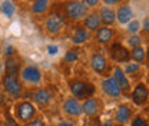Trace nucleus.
I'll return each mask as SVG.
<instances>
[{
  "mask_svg": "<svg viewBox=\"0 0 149 126\" xmlns=\"http://www.w3.org/2000/svg\"><path fill=\"white\" fill-rule=\"evenodd\" d=\"M12 113H13V118L16 119V122L22 123V125L32 120L33 118H36L39 115L37 106L32 100H27V99L16 100L12 106Z\"/></svg>",
  "mask_w": 149,
  "mask_h": 126,
  "instance_id": "obj_4",
  "label": "nucleus"
},
{
  "mask_svg": "<svg viewBox=\"0 0 149 126\" xmlns=\"http://www.w3.org/2000/svg\"><path fill=\"white\" fill-rule=\"evenodd\" d=\"M115 36H116V30H115L113 27L100 26V27L93 33V40H95L97 45L108 46V45H111L112 42L115 40Z\"/></svg>",
  "mask_w": 149,
  "mask_h": 126,
  "instance_id": "obj_14",
  "label": "nucleus"
},
{
  "mask_svg": "<svg viewBox=\"0 0 149 126\" xmlns=\"http://www.w3.org/2000/svg\"><path fill=\"white\" fill-rule=\"evenodd\" d=\"M79 56H80V49H79V46H74V47L69 49V50L65 53L63 60H65V63L72 65V63H76V62L79 60Z\"/></svg>",
  "mask_w": 149,
  "mask_h": 126,
  "instance_id": "obj_26",
  "label": "nucleus"
},
{
  "mask_svg": "<svg viewBox=\"0 0 149 126\" xmlns=\"http://www.w3.org/2000/svg\"><path fill=\"white\" fill-rule=\"evenodd\" d=\"M115 126H125V125H118V123H116V125H115Z\"/></svg>",
  "mask_w": 149,
  "mask_h": 126,
  "instance_id": "obj_38",
  "label": "nucleus"
},
{
  "mask_svg": "<svg viewBox=\"0 0 149 126\" xmlns=\"http://www.w3.org/2000/svg\"><path fill=\"white\" fill-rule=\"evenodd\" d=\"M30 97H32V102L39 106V108H47L52 102H53V92L49 89V88H42L39 86L30 93Z\"/></svg>",
  "mask_w": 149,
  "mask_h": 126,
  "instance_id": "obj_11",
  "label": "nucleus"
},
{
  "mask_svg": "<svg viewBox=\"0 0 149 126\" xmlns=\"http://www.w3.org/2000/svg\"><path fill=\"white\" fill-rule=\"evenodd\" d=\"M82 1H83L91 10H92V9H97V7L100 6V3H102L100 0H82Z\"/></svg>",
  "mask_w": 149,
  "mask_h": 126,
  "instance_id": "obj_32",
  "label": "nucleus"
},
{
  "mask_svg": "<svg viewBox=\"0 0 149 126\" xmlns=\"http://www.w3.org/2000/svg\"><path fill=\"white\" fill-rule=\"evenodd\" d=\"M82 26L88 30V32H91V33H95L100 26H102V23H100V17H99V15H97V10H89V13L85 16V17L82 19Z\"/></svg>",
  "mask_w": 149,
  "mask_h": 126,
  "instance_id": "obj_19",
  "label": "nucleus"
},
{
  "mask_svg": "<svg viewBox=\"0 0 149 126\" xmlns=\"http://www.w3.org/2000/svg\"><path fill=\"white\" fill-rule=\"evenodd\" d=\"M100 88H102V92L106 96H109L111 99H119L122 96V90L118 86V83L113 80L112 76H108V77H103L102 79Z\"/></svg>",
  "mask_w": 149,
  "mask_h": 126,
  "instance_id": "obj_18",
  "label": "nucleus"
},
{
  "mask_svg": "<svg viewBox=\"0 0 149 126\" xmlns=\"http://www.w3.org/2000/svg\"><path fill=\"white\" fill-rule=\"evenodd\" d=\"M126 32L129 35H136L141 32V22L138 19H132L129 23L126 24Z\"/></svg>",
  "mask_w": 149,
  "mask_h": 126,
  "instance_id": "obj_28",
  "label": "nucleus"
},
{
  "mask_svg": "<svg viewBox=\"0 0 149 126\" xmlns=\"http://www.w3.org/2000/svg\"><path fill=\"white\" fill-rule=\"evenodd\" d=\"M69 24L70 23L57 10V7H52L49 13L43 17L42 29L49 37H59L69 29Z\"/></svg>",
  "mask_w": 149,
  "mask_h": 126,
  "instance_id": "obj_1",
  "label": "nucleus"
},
{
  "mask_svg": "<svg viewBox=\"0 0 149 126\" xmlns=\"http://www.w3.org/2000/svg\"><path fill=\"white\" fill-rule=\"evenodd\" d=\"M49 126H57V125H49Z\"/></svg>",
  "mask_w": 149,
  "mask_h": 126,
  "instance_id": "obj_39",
  "label": "nucleus"
},
{
  "mask_svg": "<svg viewBox=\"0 0 149 126\" xmlns=\"http://www.w3.org/2000/svg\"><path fill=\"white\" fill-rule=\"evenodd\" d=\"M1 89L4 92V95H7L10 99L19 100L20 97H23L24 85L22 83L19 73L3 72V74H1Z\"/></svg>",
  "mask_w": 149,
  "mask_h": 126,
  "instance_id": "obj_3",
  "label": "nucleus"
},
{
  "mask_svg": "<svg viewBox=\"0 0 149 126\" xmlns=\"http://www.w3.org/2000/svg\"><path fill=\"white\" fill-rule=\"evenodd\" d=\"M89 65L92 68V70L96 74L102 76V77H108L111 76L112 72V65L109 63L108 57L102 52L96 50V52H92L91 53V57H89Z\"/></svg>",
  "mask_w": 149,
  "mask_h": 126,
  "instance_id": "obj_7",
  "label": "nucleus"
},
{
  "mask_svg": "<svg viewBox=\"0 0 149 126\" xmlns=\"http://www.w3.org/2000/svg\"><path fill=\"white\" fill-rule=\"evenodd\" d=\"M103 3V6H109V7H113V6H119L122 3H126L128 0H100Z\"/></svg>",
  "mask_w": 149,
  "mask_h": 126,
  "instance_id": "obj_31",
  "label": "nucleus"
},
{
  "mask_svg": "<svg viewBox=\"0 0 149 126\" xmlns=\"http://www.w3.org/2000/svg\"><path fill=\"white\" fill-rule=\"evenodd\" d=\"M57 50H59V47H57L56 45H49V46H47V53L49 54H56Z\"/></svg>",
  "mask_w": 149,
  "mask_h": 126,
  "instance_id": "obj_36",
  "label": "nucleus"
},
{
  "mask_svg": "<svg viewBox=\"0 0 149 126\" xmlns=\"http://www.w3.org/2000/svg\"><path fill=\"white\" fill-rule=\"evenodd\" d=\"M57 126H74V123L72 120H60L57 123Z\"/></svg>",
  "mask_w": 149,
  "mask_h": 126,
  "instance_id": "obj_37",
  "label": "nucleus"
},
{
  "mask_svg": "<svg viewBox=\"0 0 149 126\" xmlns=\"http://www.w3.org/2000/svg\"><path fill=\"white\" fill-rule=\"evenodd\" d=\"M0 116H1V113H0Z\"/></svg>",
  "mask_w": 149,
  "mask_h": 126,
  "instance_id": "obj_41",
  "label": "nucleus"
},
{
  "mask_svg": "<svg viewBox=\"0 0 149 126\" xmlns=\"http://www.w3.org/2000/svg\"><path fill=\"white\" fill-rule=\"evenodd\" d=\"M68 86H69V90H70V95L74 99H77L79 102H82V100H85L91 96H95V92H96V86L91 80L80 79V77L69 79Z\"/></svg>",
  "mask_w": 149,
  "mask_h": 126,
  "instance_id": "obj_5",
  "label": "nucleus"
},
{
  "mask_svg": "<svg viewBox=\"0 0 149 126\" xmlns=\"http://www.w3.org/2000/svg\"><path fill=\"white\" fill-rule=\"evenodd\" d=\"M129 122H130V126H149L148 119L145 116H142V115L132 116V119H130Z\"/></svg>",
  "mask_w": 149,
  "mask_h": 126,
  "instance_id": "obj_29",
  "label": "nucleus"
},
{
  "mask_svg": "<svg viewBox=\"0 0 149 126\" xmlns=\"http://www.w3.org/2000/svg\"><path fill=\"white\" fill-rule=\"evenodd\" d=\"M130 99H132V103L138 108H143L148 105L149 100V90H148V85L143 83V82H139L133 86V89L130 90L129 93Z\"/></svg>",
  "mask_w": 149,
  "mask_h": 126,
  "instance_id": "obj_10",
  "label": "nucleus"
},
{
  "mask_svg": "<svg viewBox=\"0 0 149 126\" xmlns=\"http://www.w3.org/2000/svg\"><path fill=\"white\" fill-rule=\"evenodd\" d=\"M22 126H46V120H45V118H43V116L37 115L36 118H33L32 120H29V122L23 123Z\"/></svg>",
  "mask_w": 149,
  "mask_h": 126,
  "instance_id": "obj_30",
  "label": "nucleus"
},
{
  "mask_svg": "<svg viewBox=\"0 0 149 126\" xmlns=\"http://www.w3.org/2000/svg\"><path fill=\"white\" fill-rule=\"evenodd\" d=\"M20 80L24 86H30V88H39L42 86L43 82V72L40 70V68H37L35 65H24L22 66L20 72Z\"/></svg>",
  "mask_w": 149,
  "mask_h": 126,
  "instance_id": "obj_6",
  "label": "nucleus"
},
{
  "mask_svg": "<svg viewBox=\"0 0 149 126\" xmlns=\"http://www.w3.org/2000/svg\"><path fill=\"white\" fill-rule=\"evenodd\" d=\"M142 42H143V36H141L139 33H136V35H129L128 39H126V46H128L129 49H132V47L141 46Z\"/></svg>",
  "mask_w": 149,
  "mask_h": 126,
  "instance_id": "obj_27",
  "label": "nucleus"
},
{
  "mask_svg": "<svg viewBox=\"0 0 149 126\" xmlns=\"http://www.w3.org/2000/svg\"><path fill=\"white\" fill-rule=\"evenodd\" d=\"M7 116H6V120H4V126H17V122H16V119L7 112L6 113Z\"/></svg>",
  "mask_w": 149,
  "mask_h": 126,
  "instance_id": "obj_35",
  "label": "nucleus"
},
{
  "mask_svg": "<svg viewBox=\"0 0 149 126\" xmlns=\"http://www.w3.org/2000/svg\"><path fill=\"white\" fill-rule=\"evenodd\" d=\"M62 112L70 118V119H77L82 116V109H80V102L74 99L73 96H69L63 100L62 103Z\"/></svg>",
  "mask_w": 149,
  "mask_h": 126,
  "instance_id": "obj_15",
  "label": "nucleus"
},
{
  "mask_svg": "<svg viewBox=\"0 0 149 126\" xmlns=\"http://www.w3.org/2000/svg\"><path fill=\"white\" fill-rule=\"evenodd\" d=\"M69 39H70L72 45H74V46H82V45L88 43L92 39V33L88 32L82 26V23L79 22V23H73V26L70 29V33H69Z\"/></svg>",
  "mask_w": 149,
  "mask_h": 126,
  "instance_id": "obj_12",
  "label": "nucleus"
},
{
  "mask_svg": "<svg viewBox=\"0 0 149 126\" xmlns=\"http://www.w3.org/2000/svg\"><path fill=\"white\" fill-rule=\"evenodd\" d=\"M52 9V0H32L30 13L36 17H45Z\"/></svg>",
  "mask_w": 149,
  "mask_h": 126,
  "instance_id": "obj_20",
  "label": "nucleus"
},
{
  "mask_svg": "<svg viewBox=\"0 0 149 126\" xmlns=\"http://www.w3.org/2000/svg\"><path fill=\"white\" fill-rule=\"evenodd\" d=\"M141 32L145 35V39L148 37V33H149V19L145 17L143 19V23H141Z\"/></svg>",
  "mask_w": 149,
  "mask_h": 126,
  "instance_id": "obj_33",
  "label": "nucleus"
},
{
  "mask_svg": "<svg viewBox=\"0 0 149 126\" xmlns=\"http://www.w3.org/2000/svg\"><path fill=\"white\" fill-rule=\"evenodd\" d=\"M108 46H109V57H111L112 62L123 65V63L130 60V50L126 45L113 40Z\"/></svg>",
  "mask_w": 149,
  "mask_h": 126,
  "instance_id": "obj_8",
  "label": "nucleus"
},
{
  "mask_svg": "<svg viewBox=\"0 0 149 126\" xmlns=\"http://www.w3.org/2000/svg\"><path fill=\"white\" fill-rule=\"evenodd\" d=\"M0 12L3 13V16L10 19L16 13V6H15V3L12 0H3L1 4H0Z\"/></svg>",
  "mask_w": 149,
  "mask_h": 126,
  "instance_id": "obj_25",
  "label": "nucleus"
},
{
  "mask_svg": "<svg viewBox=\"0 0 149 126\" xmlns=\"http://www.w3.org/2000/svg\"><path fill=\"white\" fill-rule=\"evenodd\" d=\"M17 53V49L15 47V46H6V49H4V57H10V56H13V54Z\"/></svg>",
  "mask_w": 149,
  "mask_h": 126,
  "instance_id": "obj_34",
  "label": "nucleus"
},
{
  "mask_svg": "<svg viewBox=\"0 0 149 126\" xmlns=\"http://www.w3.org/2000/svg\"><path fill=\"white\" fill-rule=\"evenodd\" d=\"M56 7L65 16V19L72 24L82 22V19L91 10L82 0H63V1H59Z\"/></svg>",
  "mask_w": 149,
  "mask_h": 126,
  "instance_id": "obj_2",
  "label": "nucleus"
},
{
  "mask_svg": "<svg viewBox=\"0 0 149 126\" xmlns=\"http://www.w3.org/2000/svg\"><path fill=\"white\" fill-rule=\"evenodd\" d=\"M57 1H63V0H57Z\"/></svg>",
  "mask_w": 149,
  "mask_h": 126,
  "instance_id": "obj_40",
  "label": "nucleus"
},
{
  "mask_svg": "<svg viewBox=\"0 0 149 126\" xmlns=\"http://www.w3.org/2000/svg\"><path fill=\"white\" fill-rule=\"evenodd\" d=\"M135 110L130 106L129 103H120L116 110H115V115H113V120L118 123V125H126L129 123V120L132 119Z\"/></svg>",
  "mask_w": 149,
  "mask_h": 126,
  "instance_id": "obj_17",
  "label": "nucleus"
},
{
  "mask_svg": "<svg viewBox=\"0 0 149 126\" xmlns=\"http://www.w3.org/2000/svg\"><path fill=\"white\" fill-rule=\"evenodd\" d=\"M97 15L100 17V23L102 26H109L113 27L116 24V13L115 9L109 7V6H99L97 7Z\"/></svg>",
  "mask_w": 149,
  "mask_h": 126,
  "instance_id": "obj_21",
  "label": "nucleus"
},
{
  "mask_svg": "<svg viewBox=\"0 0 149 126\" xmlns=\"http://www.w3.org/2000/svg\"><path fill=\"white\" fill-rule=\"evenodd\" d=\"M115 13H116V23L119 26H126L132 19H135V12L128 1L119 4L115 9Z\"/></svg>",
  "mask_w": 149,
  "mask_h": 126,
  "instance_id": "obj_16",
  "label": "nucleus"
},
{
  "mask_svg": "<svg viewBox=\"0 0 149 126\" xmlns=\"http://www.w3.org/2000/svg\"><path fill=\"white\" fill-rule=\"evenodd\" d=\"M123 65H125V66H123L122 69H123L125 74H126L129 79H141V77L143 76V73H145L142 65L135 63V62H132V60L126 62V63H123Z\"/></svg>",
  "mask_w": 149,
  "mask_h": 126,
  "instance_id": "obj_22",
  "label": "nucleus"
},
{
  "mask_svg": "<svg viewBox=\"0 0 149 126\" xmlns=\"http://www.w3.org/2000/svg\"><path fill=\"white\" fill-rule=\"evenodd\" d=\"M111 76L113 77V80L118 83V86L122 90V95H129L130 90H132V83H130V79L125 74L123 69L119 66V65H115L112 68Z\"/></svg>",
  "mask_w": 149,
  "mask_h": 126,
  "instance_id": "obj_13",
  "label": "nucleus"
},
{
  "mask_svg": "<svg viewBox=\"0 0 149 126\" xmlns=\"http://www.w3.org/2000/svg\"><path fill=\"white\" fill-rule=\"evenodd\" d=\"M23 66V62L20 59V56L17 53L10 56V57H6L4 63H3V72H9V73H19L20 69Z\"/></svg>",
  "mask_w": 149,
  "mask_h": 126,
  "instance_id": "obj_23",
  "label": "nucleus"
},
{
  "mask_svg": "<svg viewBox=\"0 0 149 126\" xmlns=\"http://www.w3.org/2000/svg\"><path fill=\"white\" fill-rule=\"evenodd\" d=\"M130 50V60L135 62V63H139V65H145L146 63V47L143 45L141 46H136V47H132Z\"/></svg>",
  "mask_w": 149,
  "mask_h": 126,
  "instance_id": "obj_24",
  "label": "nucleus"
},
{
  "mask_svg": "<svg viewBox=\"0 0 149 126\" xmlns=\"http://www.w3.org/2000/svg\"><path fill=\"white\" fill-rule=\"evenodd\" d=\"M105 108L103 100L97 96H91L85 100L80 102V109H82V115L88 116V118H95L99 116L102 113V110Z\"/></svg>",
  "mask_w": 149,
  "mask_h": 126,
  "instance_id": "obj_9",
  "label": "nucleus"
}]
</instances>
